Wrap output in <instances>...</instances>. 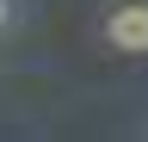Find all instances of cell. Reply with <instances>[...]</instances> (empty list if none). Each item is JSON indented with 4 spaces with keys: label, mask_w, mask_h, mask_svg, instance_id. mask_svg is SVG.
Segmentation results:
<instances>
[{
    "label": "cell",
    "mask_w": 148,
    "mask_h": 142,
    "mask_svg": "<svg viewBox=\"0 0 148 142\" xmlns=\"http://www.w3.org/2000/svg\"><path fill=\"white\" fill-rule=\"evenodd\" d=\"M105 43L123 49V56H148V0H111Z\"/></svg>",
    "instance_id": "cell-1"
},
{
    "label": "cell",
    "mask_w": 148,
    "mask_h": 142,
    "mask_svg": "<svg viewBox=\"0 0 148 142\" xmlns=\"http://www.w3.org/2000/svg\"><path fill=\"white\" fill-rule=\"evenodd\" d=\"M12 19H18V0H0V31H6Z\"/></svg>",
    "instance_id": "cell-2"
}]
</instances>
